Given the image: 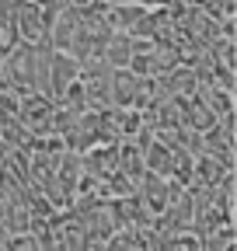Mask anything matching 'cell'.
<instances>
[{
  "instance_id": "obj_1",
  "label": "cell",
  "mask_w": 237,
  "mask_h": 251,
  "mask_svg": "<svg viewBox=\"0 0 237 251\" xmlns=\"http://www.w3.org/2000/svg\"><path fill=\"white\" fill-rule=\"evenodd\" d=\"M80 77V67H77V59L70 56V52H59V49H52V59H49V87H46V94L56 101L59 94L67 91V84L70 80H77Z\"/></svg>"
},
{
  "instance_id": "obj_2",
  "label": "cell",
  "mask_w": 237,
  "mask_h": 251,
  "mask_svg": "<svg viewBox=\"0 0 237 251\" xmlns=\"http://www.w3.org/2000/svg\"><path fill=\"white\" fill-rule=\"evenodd\" d=\"M129 56H133V39L126 35V31H112L105 49H101V59L108 63L112 70H118V67H126V63H129Z\"/></svg>"
},
{
  "instance_id": "obj_3",
  "label": "cell",
  "mask_w": 237,
  "mask_h": 251,
  "mask_svg": "<svg viewBox=\"0 0 237 251\" xmlns=\"http://www.w3.org/2000/svg\"><path fill=\"white\" fill-rule=\"evenodd\" d=\"M171 161H174V150L164 147L157 136L143 147V168H146V171H154V175H164V178H167V175H171Z\"/></svg>"
}]
</instances>
